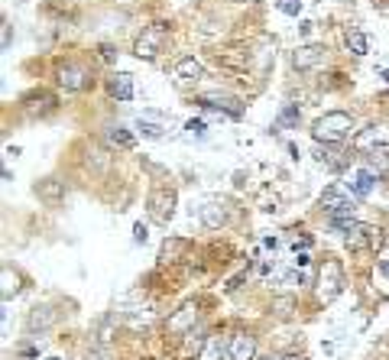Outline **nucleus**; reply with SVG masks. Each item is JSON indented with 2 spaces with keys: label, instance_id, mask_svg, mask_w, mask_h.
<instances>
[{
  "label": "nucleus",
  "instance_id": "1",
  "mask_svg": "<svg viewBox=\"0 0 389 360\" xmlns=\"http://www.w3.org/2000/svg\"><path fill=\"white\" fill-rule=\"evenodd\" d=\"M354 130V117L344 111H328L325 117L315 120V127H311V136L318 143H344Z\"/></svg>",
  "mask_w": 389,
  "mask_h": 360
},
{
  "label": "nucleus",
  "instance_id": "2",
  "mask_svg": "<svg viewBox=\"0 0 389 360\" xmlns=\"http://www.w3.org/2000/svg\"><path fill=\"white\" fill-rule=\"evenodd\" d=\"M347 250H376L383 244V231L376 224H363V221H354L350 231L344 234Z\"/></svg>",
  "mask_w": 389,
  "mask_h": 360
},
{
  "label": "nucleus",
  "instance_id": "3",
  "mask_svg": "<svg viewBox=\"0 0 389 360\" xmlns=\"http://www.w3.org/2000/svg\"><path fill=\"white\" fill-rule=\"evenodd\" d=\"M166 33H169V29L163 26V23H153V26H146L140 33V39H136L133 43V56L136 59H156L159 56V52H163V46H166Z\"/></svg>",
  "mask_w": 389,
  "mask_h": 360
},
{
  "label": "nucleus",
  "instance_id": "4",
  "mask_svg": "<svg viewBox=\"0 0 389 360\" xmlns=\"http://www.w3.org/2000/svg\"><path fill=\"white\" fill-rule=\"evenodd\" d=\"M344 289V269H340L338 260H325L321 266V276H318V299L321 302H334Z\"/></svg>",
  "mask_w": 389,
  "mask_h": 360
},
{
  "label": "nucleus",
  "instance_id": "5",
  "mask_svg": "<svg viewBox=\"0 0 389 360\" xmlns=\"http://www.w3.org/2000/svg\"><path fill=\"white\" fill-rule=\"evenodd\" d=\"M149 218L156 221V224H169L172 214H176V191L172 189H153L149 191Z\"/></svg>",
  "mask_w": 389,
  "mask_h": 360
},
{
  "label": "nucleus",
  "instance_id": "6",
  "mask_svg": "<svg viewBox=\"0 0 389 360\" xmlns=\"http://www.w3.org/2000/svg\"><path fill=\"white\" fill-rule=\"evenodd\" d=\"M56 81L65 88V91H85V88H91V71L85 69V65H75V62H65L56 69Z\"/></svg>",
  "mask_w": 389,
  "mask_h": 360
},
{
  "label": "nucleus",
  "instance_id": "7",
  "mask_svg": "<svg viewBox=\"0 0 389 360\" xmlns=\"http://www.w3.org/2000/svg\"><path fill=\"white\" fill-rule=\"evenodd\" d=\"M321 208L328 211V218H334V214H350V218H354V211H357L354 198L347 195L340 185H328L325 195H321Z\"/></svg>",
  "mask_w": 389,
  "mask_h": 360
},
{
  "label": "nucleus",
  "instance_id": "8",
  "mask_svg": "<svg viewBox=\"0 0 389 360\" xmlns=\"http://www.w3.org/2000/svg\"><path fill=\"white\" fill-rule=\"evenodd\" d=\"M389 146V124H370L360 134L354 136V149L357 153H373V149Z\"/></svg>",
  "mask_w": 389,
  "mask_h": 360
},
{
  "label": "nucleus",
  "instance_id": "9",
  "mask_svg": "<svg viewBox=\"0 0 389 360\" xmlns=\"http://www.w3.org/2000/svg\"><path fill=\"white\" fill-rule=\"evenodd\" d=\"M214 62L227 71H250L253 65V56H250L247 46H224V49L214 52Z\"/></svg>",
  "mask_w": 389,
  "mask_h": 360
},
{
  "label": "nucleus",
  "instance_id": "10",
  "mask_svg": "<svg viewBox=\"0 0 389 360\" xmlns=\"http://www.w3.org/2000/svg\"><path fill=\"white\" fill-rule=\"evenodd\" d=\"M325 59H328L325 46H298V49L292 52V65H295L298 71L318 69V65H325Z\"/></svg>",
  "mask_w": 389,
  "mask_h": 360
},
{
  "label": "nucleus",
  "instance_id": "11",
  "mask_svg": "<svg viewBox=\"0 0 389 360\" xmlns=\"http://www.w3.org/2000/svg\"><path fill=\"white\" fill-rule=\"evenodd\" d=\"M195 104H201V107H208V111H221V114H227V117H241V101H233V98H227V94H201V98H195Z\"/></svg>",
  "mask_w": 389,
  "mask_h": 360
},
{
  "label": "nucleus",
  "instance_id": "12",
  "mask_svg": "<svg viewBox=\"0 0 389 360\" xmlns=\"http://www.w3.org/2000/svg\"><path fill=\"white\" fill-rule=\"evenodd\" d=\"M227 351H231V360H253L256 357V338L253 334H231L227 341Z\"/></svg>",
  "mask_w": 389,
  "mask_h": 360
},
{
  "label": "nucleus",
  "instance_id": "13",
  "mask_svg": "<svg viewBox=\"0 0 389 360\" xmlns=\"http://www.w3.org/2000/svg\"><path fill=\"white\" fill-rule=\"evenodd\" d=\"M52 107H56V98H52L49 91H29L26 98H23V111H26L29 117H43Z\"/></svg>",
  "mask_w": 389,
  "mask_h": 360
},
{
  "label": "nucleus",
  "instance_id": "14",
  "mask_svg": "<svg viewBox=\"0 0 389 360\" xmlns=\"http://www.w3.org/2000/svg\"><path fill=\"white\" fill-rule=\"evenodd\" d=\"M201 224L211 227V231L224 227L227 224V205H224V201H218V198L205 201V205H201Z\"/></svg>",
  "mask_w": 389,
  "mask_h": 360
},
{
  "label": "nucleus",
  "instance_id": "15",
  "mask_svg": "<svg viewBox=\"0 0 389 360\" xmlns=\"http://www.w3.org/2000/svg\"><path fill=\"white\" fill-rule=\"evenodd\" d=\"M172 71H176V78H178V81H185V85H191V81H201V78H205V65H201L195 56L178 59Z\"/></svg>",
  "mask_w": 389,
  "mask_h": 360
},
{
  "label": "nucleus",
  "instance_id": "16",
  "mask_svg": "<svg viewBox=\"0 0 389 360\" xmlns=\"http://www.w3.org/2000/svg\"><path fill=\"white\" fill-rule=\"evenodd\" d=\"M107 91H111L117 101H130L133 98V75H127V71L113 75L111 81H107Z\"/></svg>",
  "mask_w": 389,
  "mask_h": 360
},
{
  "label": "nucleus",
  "instance_id": "17",
  "mask_svg": "<svg viewBox=\"0 0 389 360\" xmlns=\"http://www.w3.org/2000/svg\"><path fill=\"white\" fill-rule=\"evenodd\" d=\"M376 179H380V176H376L370 166H367V169H357L354 176H350V191H354V195H360V198H367L370 191H373Z\"/></svg>",
  "mask_w": 389,
  "mask_h": 360
},
{
  "label": "nucleus",
  "instance_id": "18",
  "mask_svg": "<svg viewBox=\"0 0 389 360\" xmlns=\"http://www.w3.org/2000/svg\"><path fill=\"white\" fill-rule=\"evenodd\" d=\"M36 195L43 198V201H49V205H59V201L65 198V189H62L59 179H43V182L36 185Z\"/></svg>",
  "mask_w": 389,
  "mask_h": 360
},
{
  "label": "nucleus",
  "instance_id": "19",
  "mask_svg": "<svg viewBox=\"0 0 389 360\" xmlns=\"http://www.w3.org/2000/svg\"><path fill=\"white\" fill-rule=\"evenodd\" d=\"M347 49L354 52V56H367L370 43H367V36H363V29H357V26L347 29Z\"/></svg>",
  "mask_w": 389,
  "mask_h": 360
},
{
  "label": "nucleus",
  "instance_id": "20",
  "mask_svg": "<svg viewBox=\"0 0 389 360\" xmlns=\"http://www.w3.org/2000/svg\"><path fill=\"white\" fill-rule=\"evenodd\" d=\"M52 321H56L52 309H33V315H29V331H46Z\"/></svg>",
  "mask_w": 389,
  "mask_h": 360
},
{
  "label": "nucleus",
  "instance_id": "21",
  "mask_svg": "<svg viewBox=\"0 0 389 360\" xmlns=\"http://www.w3.org/2000/svg\"><path fill=\"white\" fill-rule=\"evenodd\" d=\"M201 360H231V351H227L218 338H208L205 351H201Z\"/></svg>",
  "mask_w": 389,
  "mask_h": 360
},
{
  "label": "nucleus",
  "instance_id": "22",
  "mask_svg": "<svg viewBox=\"0 0 389 360\" xmlns=\"http://www.w3.org/2000/svg\"><path fill=\"white\" fill-rule=\"evenodd\" d=\"M188 247V240H178V237H172V240H166L163 244V250H159V260L163 263H169V260H178V254Z\"/></svg>",
  "mask_w": 389,
  "mask_h": 360
},
{
  "label": "nucleus",
  "instance_id": "23",
  "mask_svg": "<svg viewBox=\"0 0 389 360\" xmlns=\"http://www.w3.org/2000/svg\"><path fill=\"white\" fill-rule=\"evenodd\" d=\"M107 143H111V146H121V149H130L133 146V134L123 127H111L107 130Z\"/></svg>",
  "mask_w": 389,
  "mask_h": 360
},
{
  "label": "nucleus",
  "instance_id": "24",
  "mask_svg": "<svg viewBox=\"0 0 389 360\" xmlns=\"http://www.w3.org/2000/svg\"><path fill=\"white\" fill-rule=\"evenodd\" d=\"M370 169L376 172V176H389V156L383 153V149H373V153H370Z\"/></svg>",
  "mask_w": 389,
  "mask_h": 360
},
{
  "label": "nucleus",
  "instance_id": "25",
  "mask_svg": "<svg viewBox=\"0 0 389 360\" xmlns=\"http://www.w3.org/2000/svg\"><path fill=\"white\" fill-rule=\"evenodd\" d=\"M276 7H279V14H286V16H298L305 7V0H276Z\"/></svg>",
  "mask_w": 389,
  "mask_h": 360
},
{
  "label": "nucleus",
  "instance_id": "26",
  "mask_svg": "<svg viewBox=\"0 0 389 360\" xmlns=\"http://www.w3.org/2000/svg\"><path fill=\"white\" fill-rule=\"evenodd\" d=\"M20 279H16L14 273H10V269H4V302H10V296H16V292H20Z\"/></svg>",
  "mask_w": 389,
  "mask_h": 360
},
{
  "label": "nucleus",
  "instance_id": "27",
  "mask_svg": "<svg viewBox=\"0 0 389 360\" xmlns=\"http://www.w3.org/2000/svg\"><path fill=\"white\" fill-rule=\"evenodd\" d=\"M185 134H188L191 140H205L208 124H205V120H188V124H185Z\"/></svg>",
  "mask_w": 389,
  "mask_h": 360
},
{
  "label": "nucleus",
  "instance_id": "28",
  "mask_svg": "<svg viewBox=\"0 0 389 360\" xmlns=\"http://www.w3.org/2000/svg\"><path fill=\"white\" fill-rule=\"evenodd\" d=\"M292 309H295V302H292L289 296H283V299H276V302H273V311H276L279 318H289Z\"/></svg>",
  "mask_w": 389,
  "mask_h": 360
},
{
  "label": "nucleus",
  "instance_id": "29",
  "mask_svg": "<svg viewBox=\"0 0 389 360\" xmlns=\"http://www.w3.org/2000/svg\"><path fill=\"white\" fill-rule=\"evenodd\" d=\"M136 127H140V134L149 136V140H159V136H163V127H159V124H149V120H140Z\"/></svg>",
  "mask_w": 389,
  "mask_h": 360
},
{
  "label": "nucleus",
  "instance_id": "30",
  "mask_svg": "<svg viewBox=\"0 0 389 360\" xmlns=\"http://www.w3.org/2000/svg\"><path fill=\"white\" fill-rule=\"evenodd\" d=\"M295 124H298V107H286L279 114V127H295Z\"/></svg>",
  "mask_w": 389,
  "mask_h": 360
},
{
  "label": "nucleus",
  "instance_id": "31",
  "mask_svg": "<svg viewBox=\"0 0 389 360\" xmlns=\"http://www.w3.org/2000/svg\"><path fill=\"white\" fill-rule=\"evenodd\" d=\"M146 237H149L146 224H143V221H136V224H133V240H136V244H146Z\"/></svg>",
  "mask_w": 389,
  "mask_h": 360
},
{
  "label": "nucleus",
  "instance_id": "32",
  "mask_svg": "<svg viewBox=\"0 0 389 360\" xmlns=\"http://www.w3.org/2000/svg\"><path fill=\"white\" fill-rule=\"evenodd\" d=\"M101 59H104V62H113V59H117V52H113L111 46H101Z\"/></svg>",
  "mask_w": 389,
  "mask_h": 360
},
{
  "label": "nucleus",
  "instance_id": "33",
  "mask_svg": "<svg viewBox=\"0 0 389 360\" xmlns=\"http://www.w3.org/2000/svg\"><path fill=\"white\" fill-rule=\"evenodd\" d=\"M311 247V237H302V240H295V254L298 250H308Z\"/></svg>",
  "mask_w": 389,
  "mask_h": 360
},
{
  "label": "nucleus",
  "instance_id": "34",
  "mask_svg": "<svg viewBox=\"0 0 389 360\" xmlns=\"http://www.w3.org/2000/svg\"><path fill=\"white\" fill-rule=\"evenodd\" d=\"M292 263H295V266H308V256H305V254H295V260H292Z\"/></svg>",
  "mask_w": 389,
  "mask_h": 360
},
{
  "label": "nucleus",
  "instance_id": "35",
  "mask_svg": "<svg viewBox=\"0 0 389 360\" xmlns=\"http://www.w3.org/2000/svg\"><path fill=\"white\" fill-rule=\"evenodd\" d=\"M283 360H305V357H302V354H286Z\"/></svg>",
  "mask_w": 389,
  "mask_h": 360
},
{
  "label": "nucleus",
  "instance_id": "36",
  "mask_svg": "<svg viewBox=\"0 0 389 360\" xmlns=\"http://www.w3.org/2000/svg\"><path fill=\"white\" fill-rule=\"evenodd\" d=\"M383 273H386V276H389V260H383Z\"/></svg>",
  "mask_w": 389,
  "mask_h": 360
},
{
  "label": "nucleus",
  "instance_id": "37",
  "mask_svg": "<svg viewBox=\"0 0 389 360\" xmlns=\"http://www.w3.org/2000/svg\"><path fill=\"white\" fill-rule=\"evenodd\" d=\"M383 78H386V81H389V69H386V71H383Z\"/></svg>",
  "mask_w": 389,
  "mask_h": 360
},
{
  "label": "nucleus",
  "instance_id": "38",
  "mask_svg": "<svg viewBox=\"0 0 389 360\" xmlns=\"http://www.w3.org/2000/svg\"><path fill=\"white\" fill-rule=\"evenodd\" d=\"M231 4H247V0H231Z\"/></svg>",
  "mask_w": 389,
  "mask_h": 360
},
{
  "label": "nucleus",
  "instance_id": "39",
  "mask_svg": "<svg viewBox=\"0 0 389 360\" xmlns=\"http://www.w3.org/2000/svg\"><path fill=\"white\" fill-rule=\"evenodd\" d=\"M260 360H273V357H260Z\"/></svg>",
  "mask_w": 389,
  "mask_h": 360
},
{
  "label": "nucleus",
  "instance_id": "40",
  "mask_svg": "<svg viewBox=\"0 0 389 360\" xmlns=\"http://www.w3.org/2000/svg\"><path fill=\"white\" fill-rule=\"evenodd\" d=\"M52 360H59V357H52Z\"/></svg>",
  "mask_w": 389,
  "mask_h": 360
}]
</instances>
